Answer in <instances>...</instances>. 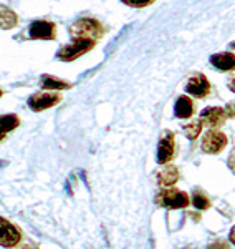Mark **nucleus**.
Returning a JSON list of instances; mask_svg holds the SVG:
<instances>
[{
    "mask_svg": "<svg viewBox=\"0 0 235 249\" xmlns=\"http://www.w3.org/2000/svg\"><path fill=\"white\" fill-rule=\"evenodd\" d=\"M18 116L17 115H3L0 116V133H7L14 128L18 126Z\"/></svg>",
    "mask_w": 235,
    "mask_h": 249,
    "instance_id": "dca6fc26",
    "label": "nucleus"
},
{
    "mask_svg": "<svg viewBox=\"0 0 235 249\" xmlns=\"http://www.w3.org/2000/svg\"><path fill=\"white\" fill-rule=\"evenodd\" d=\"M40 85L45 90H65V88H70V83L51 77V75H43L42 80H40Z\"/></svg>",
    "mask_w": 235,
    "mask_h": 249,
    "instance_id": "2eb2a0df",
    "label": "nucleus"
},
{
    "mask_svg": "<svg viewBox=\"0 0 235 249\" xmlns=\"http://www.w3.org/2000/svg\"><path fill=\"white\" fill-rule=\"evenodd\" d=\"M182 130H184V135L189 140H196L199 136V133H201V130H202V122L201 120H196V122H192L189 124H184Z\"/></svg>",
    "mask_w": 235,
    "mask_h": 249,
    "instance_id": "f3484780",
    "label": "nucleus"
},
{
    "mask_svg": "<svg viewBox=\"0 0 235 249\" xmlns=\"http://www.w3.org/2000/svg\"><path fill=\"white\" fill-rule=\"evenodd\" d=\"M0 96H2V90H0Z\"/></svg>",
    "mask_w": 235,
    "mask_h": 249,
    "instance_id": "cd10ccee",
    "label": "nucleus"
},
{
    "mask_svg": "<svg viewBox=\"0 0 235 249\" xmlns=\"http://www.w3.org/2000/svg\"><path fill=\"white\" fill-rule=\"evenodd\" d=\"M186 91L194 96H197V98H204V96L209 95V91H210V83L202 73H197L187 80Z\"/></svg>",
    "mask_w": 235,
    "mask_h": 249,
    "instance_id": "0eeeda50",
    "label": "nucleus"
},
{
    "mask_svg": "<svg viewBox=\"0 0 235 249\" xmlns=\"http://www.w3.org/2000/svg\"><path fill=\"white\" fill-rule=\"evenodd\" d=\"M15 249H35L33 246H30V244H22V246L15 248Z\"/></svg>",
    "mask_w": 235,
    "mask_h": 249,
    "instance_id": "b1692460",
    "label": "nucleus"
},
{
    "mask_svg": "<svg viewBox=\"0 0 235 249\" xmlns=\"http://www.w3.org/2000/svg\"><path fill=\"white\" fill-rule=\"evenodd\" d=\"M229 168L232 170L234 173H235V150H232V153H230V156H229Z\"/></svg>",
    "mask_w": 235,
    "mask_h": 249,
    "instance_id": "4be33fe9",
    "label": "nucleus"
},
{
    "mask_svg": "<svg viewBox=\"0 0 235 249\" xmlns=\"http://www.w3.org/2000/svg\"><path fill=\"white\" fill-rule=\"evenodd\" d=\"M94 47V40H73L70 45L62 47L58 50V58L62 62H73L75 58L81 57Z\"/></svg>",
    "mask_w": 235,
    "mask_h": 249,
    "instance_id": "f03ea898",
    "label": "nucleus"
},
{
    "mask_svg": "<svg viewBox=\"0 0 235 249\" xmlns=\"http://www.w3.org/2000/svg\"><path fill=\"white\" fill-rule=\"evenodd\" d=\"M230 241L235 244V226L232 228V231H230Z\"/></svg>",
    "mask_w": 235,
    "mask_h": 249,
    "instance_id": "393cba45",
    "label": "nucleus"
},
{
    "mask_svg": "<svg viewBox=\"0 0 235 249\" xmlns=\"http://www.w3.org/2000/svg\"><path fill=\"white\" fill-rule=\"evenodd\" d=\"M174 156V135L171 131H164L157 146V163L164 164L171 161Z\"/></svg>",
    "mask_w": 235,
    "mask_h": 249,
    "instance_id": "1a4fd4ad",
    "label": "nucleus"
},
{
    "mask_svg": "<svg viewBox=\"0 0 235 249\" xmlns=\"http://www.w3.org/2000/svg\"><path fill=\"white\" fill-rule=\"evenodd\" d=\"M3 136H5V133H0V140H3Z\"/></svg>",
    "mask_w": 235,
    "mask_h": 249,
    "instance_id": "a878e982",
    "label": "nucleus"
},
{
    "mask_svg": "<svg viewBox=\"0 0 235 249\" xmlns=\"http://www.w3.org/2000/svg\"><path fill=\"white\" fill-rule=\"evenodd\" d=\"M29 37L40 40H53L55 38V25L45 20H37L29 27Z\"/></svg>",
    "mask_w": 235,
    "mask_h": 249,
    "instance_id": "6e6552de",
    "label": "nucleus"
},
{
    "mask_svg": "<svg viewBox=\"0 0 235 249\" xmlns=\"http://www.w3.org/2000/svg\"><path fill=\"white\" fill-rule=\"evenodd\" d=\"M17 25V14L5 5H0V29L10 30Z\"/></svg>",
    "mask_w": 235,
    "mask_h": 249,
    "instance_id": "ddd939ff",
    "label": "nucleus"
},
{
    "mask_svg": "<svg viewBox=\"0 0 235 249\" xmlns=\"http://www.w3.org/2000/svg\"><path fill=\"white\" fill-rule=\"evenodd\" d=\"M227 120V113L224 108H219V107H210L205 108L201 115V122L202 124H207L210 128H217L220 124H224Z\"/></svg>",
    "mask_w": 235,
    "mask_h": 249,
    "instance_id": "9d476101",
    "label": "nucleus"
},
{
    "mask_svg": "<svg viewBox=\"0 0 235 249\" xmlns=\"http://www.w3.org/2000/svg\"><path fill=\"white\" fill-rule=\"evenodd\" d=\"M105 27L94 18H79L70 27V35L73 40H96L103 37Z\"/></svg>",
    "mask_w": 235,
    "mask_h": 249,
    "instance_id": "f257e3e1",
    "label": "nucleus"
},
{
    "mask_svg": "<svg viewBox=\"0 0 235 249\" xmlns=\"http://www.w3.org/2000/svg\"><path fill=\"white\" fill-rule=\"evenodd\" d=\"M209 249H229V244L225 241H216L214 244H210Z\"/></svg>",
    "mask_w": 235,
    "mask_h": 249,
    "instance_id": "aec40b11",
    "label": "nucleus"
},
{
    "mask_svg": "<svg viewBox=\"0 0 235 249\" xmlns=\"http://www.w3.org/2000/svg\"><path fill=\"white\" fill-rule=\"evenodd\" d=\"M18 243H20V231L5 218H0V246L14 248Z\"/></svg>",
    "mask_w": 235,
    "mask_h": 249,
    "instance_id": "39448f33",
    "label": "nucleus"
},
{
    "mask_svg": "<svg viewBox=\"0 0 235 249\" xmlns=\"http://www.w3.org/2000/svg\"><path fill=\"white\" fill-rule=\"evenodd\" d=\"M227 144V136L219 130H209L202 140V150L205 153L216 155L219 151H222Z\"/></svg>",
    "mask_w": 235,
    "mask_h": 249,
    "instance_id": "20e7f679",
    "label": "nucleus"
},
{
    "mask_svg": "<svg viewBox=\"0 0 235 249\" xmlns=\"http://www.w3.org/2000/svg\"><path fill=\"white\" fill-rule=\"evenodd\" d=\"M156 203L166 208H184L189 204V196L184 191L174 190V188H166L164 191H161L156 198Z\"/></svg>",
    "mask_w": 235,
    "mask_h": 249,
    "instance_id": "7ed1b4c3",
    "label": "nucleus"
},
{
    "mask_svg": "<svg viewBox=\"0 0 235 249\" xmlns=\"http://www.w3.org/2000/svg\"><path fill=\"white\" fill-rule=\"evenodd\" d=\"M60 100H62V98H60V95H57V93L42 91V93H35V95L30 96V98H29V107L33 111H42V110H47V108L57 105Z\"/></svg>",
    "mask_w": 235,
    "mask_h": 249,
    "instance_id": "423d86ee",
    "label": "nucleus"
},
{
    "mask_svg": "<svg viewBox=\"0 0 235 249\" xmlns=\"http://www.w3.org/2000/svg\"><path fill=\"white\" fill-rule=\"evenodd\" d=\"M174 113H176L177 118H189L190 115L194 113V103L190 98L187 96H181V98L176 102V107H174Z\"/></svg>",
    "mask_w": 235,
    "mask_h": 249,
    "instance_id": "4468645a",
    "label": "nucleus"
},
{
    "mask_svg": "<svg viewBox=\"0 0 235 249\" xmlns=\"http://www.w3.org/2000/svg\"><path fill=\"white\" fill-rule=\"evenodd\" d=\"M227 85H229L230 90H232L234 93H235V71H234V73L229 77V82H227Z\"/></svg>",
    "mask_w": 235,
    "mask_h": 249,
    "instance_id": "5701e85b",
    "label": "nucleus"
},
{
    "mask_svg": "<svg viewBox=\"0 0 235 249\" xmlns=\"http://www.w3.org/2000/svg\"><path fill=\"white\" fill-rule=\"evenodd\" d=\"M230 47H234V48H235V42H234V43H232V45H230Z\"/></svg>",
    "mask_w": 235,
    "mask_h": 249,
    "instance_id": "bb28decb",
    "label": "nucleus"
},
{
    "mask_svg": "<svg viewBox=\"0 0 235 249\" xmlns=\"http://www.w3.org/2000/svg\"><path fill=\"white\" fill-rule=\"evenodd\" d=\"M192 203H194V206L199 208V210H207V208L210 206V201H209V198L204 195L202 191H194V196H192Z\"/></svg>",
    "mask_w": 235,
    "mask_h": 249,
    "instance_id": "a211bd4d",
    "label": "nucleus"
},
{
    "mask_svg": "<svg viewBox=\"0 0 235 249\" xmlns=\"http://www.w3.org/2000/svg\"><path fill=\"white\" fill-rule=\"evenodd\" d=\"M210 63L217 68V70L227 71L235 68V55L230 52H224V53H216L210 57Z\"/></svg>",
    "mask_w": 235,
    "mask_h": 249,
    "instance_id": "f8f14e48",
    "label": "nucleus"
},
{
    "mask_svg": "<svg viewBox=\"0 0 235 249\" xmlns=\"http://www.w3.org/2000/svg\"><path fill=\"white\" fill-rule=\"evenodd\" d=\"M225 113H227V118H235V103H229L225 107Z\"/></svg>",
    "mask_w": 235,
    "mask_h": 249,
    "instance_id": "412c9836",
    "label": "nucleus"
},
{
    "mask_svg": "<svg viewBox=\"0 0 235 249\" xmlns=\"http://www.w3.org/2000/svg\"><path fill=\"white\" fill-rule=\"evenodd\" d=\"M179 179V171L174 164H166L161 171L157 173V183L162 188H171Z\"/></svg>",
    "mask_w": 235,
    "mask_h": 249,
    "instance_id": "9b49d317",
    "label": "nucleus"
},
{
    "mask_svg": "<svg viewBox=\"0 0 235 249\" xmlns=\"http://www.w3.org/2000/svg\"><path fill=\"white\" fill-rule=\"evenodd\" d=\"M126 5H131V7H144V5H149L153 3L154 0H123Z\"/></svg>",
    "mask_w": 235,
    "mask_h": 249,
    "instance_id": "6ab92c4d",
    "label": "nucleus"
}]
</instances>
